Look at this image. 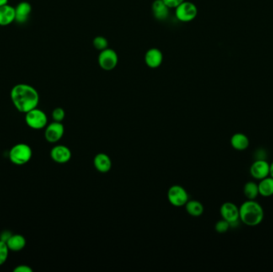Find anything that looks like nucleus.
<instances>
[{"mask_svg": "<svg viewBox=\"0 0 273 272\" xmlns=\"http://www.w3.org/2000/svg\"><path fill=\"white\" fill-rule=\"evenodd\" d=\"M11 99L18 111L27 114L38 106L39 94L33 86L21 83L12 89Z\"/></svg>", "mask_w": 273, "mask_h": 272, "instance_id": "obj_1", "label": "nucleus"}, {"mask_svg": "<svg viewBox=\"0 0 273 272\" xmlns=\"http://www.w3.org/2000/svg\"><path fill=\"white\" fill-rule=\"evenodd\" d=\"M240 220L247 226L255 227L264 220V209L255 200L243 202L239 208Z\"/></svg>", "mask_w": 273, "mask_h": 272, "instance_id": "obj_2", "label": "nucleus"}, {"mask_svg": "<svg viewBox=\"0 0 273 272\" xmlns=\"http://www.w3.org/2000/svg\"><path fill=\"white\" fill-rule=\"evenodd\" d=\"M31 157V148L27 144H17L10 150V161L16 166L26 165L30 161Z\"/></svg>", "mask_w": 273, "mask_h": 272, "instance_id": "obj_3", "label": "nucleus"}, {"mask_svg": "<svg viewBox=\"0 0 273 272\" xmlns=\"http://www.w3.org/2000/svg\"><path fill=\"white\" fill-rule=\"evenodd\" d=\"M197 7L194 2L184 0L175 8L176 18L182 23H189L197 15Z\"/></svg>", "mask_w": 273, "mask_h": 272, "instance_id": "obj_4", "label": "nucleus"}, {"mask_svg": "<svg viewBox=\"0 0 273 272\" xmlns=\"http://www.w3.org/2000/svg\"><path fill=\"white\" fill-rule=\"evenodd\" d=\"M98 61L99 66L104 71H113L119 64V55L115 50L107 48L100 51Z\"/></svg>", "mask_w": 273, "mask_h": 272, "instance_id": "obj_5", "label": "nucleus"}, {"mask_svg": "<svg viewBox=\"0 0 273 272\" xmlns=\"http://www.w3.org/2000/svg\"><path fill=\"white\" fill-rule=\"evenodd\" d=\"M26 123L33 129H42L47 125V116L41 109H31L26 114Z\"/></svg>", "mask_w": 273, "mask_h": 272, "instance_id": "obj_6", "label": "nucleus"}, {"mask_svg": "<svg viewBox=\"0 0 273 272\" xmlns=\"http://www.w3.org/2000/svg\"><path fill=\"white\" fill-rule=\"evenodd\" d=\"M167 196L169 203L175 207L184 206L189 200L186 190L180 185H173L168 188Z\"/></svg>", "mask_w": 273, "mask_h": 272, "instance_id": "obj_7", "label": "nucleus"}, {"mask_svg": "<svg viewBox=\"0 0 273 272\" xmlns=\"http://www.w3.org/2000/svg\"><path fill=\"white\" fill-rule=\"evenodd\" d=\"M220 213L224 220L229 223L230 226L240 220L239 208L232 202H226L221 206Z\"/></svg>", "mask_w": 273, "mask_h": 272, "instance_id": "obj_8", "label": "nucleus"}, {"mask_svg": "<svg viewBox=\"0 0 273 272\" xmlns=\"http://www.w3.org/2000/svg\"><path fill=\"white\" fill-rule=\"evenodd\" d=\"M64 131H65V129L61 122L54 121V122L50 123V125H48L46 127V140L50 143H56L58 141H60L61 137L63 136Z\"/></svg>", "mask_w": 273, "mask_h": 272, "instance_id": "obj_9", "label": "nucleus"}, {"mask_svg": "<svg viewBox=\"0 0 273 272\" xmlns=\"http://www.w3.org/2000/svg\"><path fill=\"white\" fill-rule=\"evenodd\" d=\"M270 172V164L264 161L263 159H258L253 162L250 167V174L254 179H264L269 177Z\"/></svg>", "mask_w": 273, "mask_h": 272, "instance_id": "obj_10", "label": "nucleus"}, {"mask_svg": "<svg viewBox=\"0 0 273 272\" xmlns=\"http://www.w3.org/2000/svg\"><path fill=\"white\" fill-rule=\"evenodd\" d=\"M72 157L71 151L65 145H56L50 151V157L58 164H66Z\"/></svg>", "mask_w": 273, "mask_h": 272, "instance_id": "obj_11", "label": "nucleus"}, {"mask_svg": "<svg viewBox=\"0 0 273 272\" xmlns=\"http://www.w3.org/2000/svg\"><path fill=\"white\" fill-rule=\"evenodd\" d=\"M163 54L162 50L157 48H151L145 55V62L146 66L151 69H157L162 66L163 62Z\"/></svg>", "mask_w": 273, "mask_h": 272, "instance_id": "obj_12", "label": "nucleus"}, {"mask_svg": "<svg viewBox=\"0 0 273 272\" xmlns=\"http://www.w3.org/2000/svg\"><path fill=\"white\" fill-rule=\"evenodd\" d=\"M15 22L19 24H23L28 20L32 12V7L30 2L23 1L19 2L15 7Z\"/></svg>", "mask_w": 273, "mask_h": 272, "instance_id": "obj_13", "label": "nucleus"}, {"mask_svg": "<svg viewBox=\"0 0 273 272\" xmlns=\"http://www.w3.org/2000/svg\"><path fill=\"white\" fill-rule=\"evenodd\" d=\"M93 166L98 172L101 173H106L111 170V159L106 153L100 152L96 155L93 158Z\"/></svg>", "mask_w": 273, "mask_h": 272, "instance_id": "obj_14", "label": "nucleus"}, {"mask_svg": "<svg viewBox=\"0 0 273 272\" xmlns=\"http://www.w3.org/2000/svg\"><path fill=\"white\" fill-rule=\"evenodd\" d=\"M14 22H15V7L8 3L0 7V26L6 27Z\"/></svg>", "mask_w": 273, "mask_h": 272, "instance_id": "obj_15", "label": "nucleus"}, {"mask_svg": "<svg viewBox=\"0 0 273 272\" xmlns=\"http://www.w3.org/2000/svg\"><path fill=\"white\" fill-rule=\"evenodd\" d=\"M169 9L170 8L162 0H154L152 2V15L157 20H166L169 15Z\"/></svg>", "mask_w": 273, "mask_h": 272, "instance_id": "obj_16", "label": "nucleus"}, {"mask_svg": "<svg viewBox=\"0 0 273 272\" xmlns=\"http://www.w3.org/2000/svg\"><path fill=\"white\" fill-rule=\"evenodd\" d=\"M230 143L232 147L237 151H243L247 150L249 146V139L245 134L237 133L233 134L230 139Z\"/></svg>", "mask_w": 273, "mask_h": 272, "instance_id": "obj_17", "label": "nucleus"}, {"mask_svg": "<svg viewBox=\"0 0 273 272\" xmlns=\"http://www.w3.org/2000/svg\"><path fill=\"white\" fill-rule=\"evenodd\" d=\"M7 245L10 251L13 252H19L21 250H23L26 247L27 241L24 236L19 234H15L12 235L8 241H7Z\"/></svg>", "mask_w": 273, "mask_h": 272, "instance_id": "obj_18", "label": "nucleus"}, {"mask_svg": "<svg viewBox=\"0 0 273 272\" xmlns=\"http://www.w3.org/2000/svg\"><path fill=\"white\" fill-rule=\"evenodd\" d=\"M259 195L264 197H269L273 196V178L272 177H267L264 179L260 180L259 184Z\"/></svg>", "mask_w": 273, "mask_h": 272, "instance_id": "obj_19", "label": "nucleus"}, {"mask_svg": "<svg viewBox=\"0 0 273 272\" xmlns=\"http://www.w3.org/2000/svg\"><path fill=\"white\" fill-rule=\"evenodd\" d=\"M184 206L187 212L194 217H199L204 212V206L198 200H188Z\"/></svg>", "mask_w": 273, "mask_h": 272, "instance_id": "obj_20", "label": "nucleus"}, {"mask_svg": "<svg viewBox=\"0 0 273 272\" xmlns=\"http://www.w3.org/2000/svg\"><path fill=\"white\" fill-rule=\"evenodd\" d=\"M243 194L247 200H256L259 195L258 184L254 181H248L243 186Z\"/></svg>", "mask_w": 273, "mask_h": 272, "instance_id": "obj_21", "label": "nucleus"}, {"mask_svg": "<svg viewBox=\"0 0 273 272\" xmlns=\"http://www.w3.org/2000/svg\"><path fill=\"white\" fill-rule=\"evenodd\" d=\"M93 47L95 48L96 50L102 51V50H106L108 48L109 43H108V40L106 39L105 37L97 36L93 39Z\"/></svg>", "mask_w": 273, "mask_h": 272, "instance_id": "obj_22", "label": "nucleus"}, {"mask_svg": "<svg viewBox=\"0 0 273 272\" xmlns=\"http://www.w3.org/2000/svg\"><path fill=\"white\" fill-rule=\"evenodd\" d=\"M9 248L7 247V243L3 241H0V266L7 261L9 255Z\"/></svg>", "mask_w": 273, "mask_h": 272, "instance_id": "obj_23", "label": "nucleus"}, {"mask_svg": "<svg viewBox=\"0 0 273 272\" xmlns=\"http://www.w3.org/2000/svg\"><path fill=\"white\" fill-rule=\"evenodd\" d=\"M230 224L226 220H219L218 222L215 225V230L216 232L220 234L226 233L228 230L229 229Z\"/></svg>", "mask_w": 273, "mask_h": 272, "instance_id": "obj_24", "label": "nucleus"}, {"mask_svg": "<svg viewBox=\"0 0 273 272\" xmlns=\"http://www.w3.org/2000/svg\"><path fill=\"white\" fill-rule=\"evenodd\" d=\"M66 117V113L61 107L55 108L52 112V118L54 121L57 122H61L64 120V118Z\"/></svg>", "mask_w": 273, "mask_h": 272, "instance_id": "obj_25", "label": "nucleus"}, {"mask_svg": "<svg viewBox=\"0 0 273 272\" xmlns=\"http://www.w3.org/2000/svg\"><path fill=\"white\" fill-rule=\"evenodd\" d=\"M168 6L169 8H174L178 7V5H180L182 2H184V0H162Z\"/></svg>", "mask_w": 273, "mask_h": 272, "instance_id": "obj_26", "label": "nucleus"}, {"mask_svg": "<svg viewBox=\"0 0 273 272\" xmlns=\"http://www.w3.org/2000/svg\"><path fill=\"white\" fill-rule=\"evenodd\" d=\"M32 268H30L29 266L27 265H19L17 266L14 269V272H32Z\"/></svg>", "mask_w": 273, "mask_h": 272, "instance_id": "obj_27", "label": "nucleus"}, {"mask_svg": "<svg viewBox=\"0 0 273 272\" xmlns=\"http://www.w3.org/2000/svg\"><path fill=\"white\" fill-rule=\"evenodd\" d=\"M12 236V232H10V231H2L1 235H0V241H3L5 243H7V241H8V239H9Z\"/></svg>", "mask_w": 273, "mask_h": 272, "instance_id": "obj_28", "label": "nucleus"}, {"mask_svg": "<svg viewBox=\"0 0 273 272\" xmlns=\"http://www.w3.org/2000/svg\"><path fill=\"white\" fill-rule=\"evenodd\" d=\"M269 176L273 178V161L270 164V172H269Z\"/></svg>", "mask_w": 273, "mask_h": 272, "instance_id": "obj_29", "label": "nucleus"}, {"mask_svg": "<svg viewBox=\"0 0 273 272\" xmlns=\"http://www.w3.org/2000/svg\"><path fill=\"white\" fill-rule=\"evenodd\" d=\"M8 3V0H0V7Z\"/></svg>", "mask_w": 273, "mask_h": 272, "instance_id": "obj_30", "label": "nucleus"}]
</instances>
